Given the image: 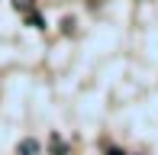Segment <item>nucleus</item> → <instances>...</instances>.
Instances as JSON below:
<instances>
[{
	"label": "nucleus",
	"mask_w": 158,
	"mask_h": 155,
	"mask_svg": "<svg viewBox=\"0 0 158 155\" xmlns=\"http://www.w3.org/2000/svg\"><path fill=\"white\" fill-rule=\"evenodd\" d=\"M39 152H42V142L32 139V136L19 139V145H16V155H39Z\"/></svg>",
	"instance_id": "f257e3e1"
},
{
	"label": "nucleus",
	"mask_w": 158,
	"mask_h": 155,
	"mask_svg": "<svg viewBox=\"0 0 158 155\" xmlns=\"http://www.w3.org/2000/svg\"><path fill=\"white\" fill-rule=\"evenodd\" d=\"M26 23L35 26V29H45V16H42L39 10H32V13H26Z\"/></svg>",
	"instance_id": "f03ea898"
},
{
	"label": "nucleus",
	"mask_w": 158,
	"mask_h": 155,
	"mask_svg": "<svg viewBox=\"0 0 158 155\" xmlns=\"http://www.w3.org/2000/svg\"><path fill=\"white\" fill-rule=\"evenodd\" d=\"M48 142H52V152H55V155H68V145H64V139L52 136V139H48Z\"/></svg>",
	"instance_id": "7ed1b4c3"
},
{
	"label": "nucleus",
	"mask_w": 158,
	"mask_h": 155,
	"mask_svg": "<svg viewBox=\"0 0 158 155\" xmlns=\"http://www.w3.org/2000/svg\"><path fill=\"white\" fill-rule=\"evenodd\" d=\"M13 6H16L19 13H32L35 10V0H13Z\"/></svg>",
	"instance_id": "20e7f679"
},
{
	"label": "nucleus",
	"mask_w": 158,
	"mask_h": 155,
	"mask_svg": "<svg viewBox=\"0 0 158 155\" xmlns=\"http://www.w3.org/2000/svg\"><path fill=\"white\" fill-rule=\"evenodd\" d=\"M103 155H126V152H123V149H119V145H110V149H106Z\"/></svg>",
	"instance_id": "39448f33"
}]
</instances>
